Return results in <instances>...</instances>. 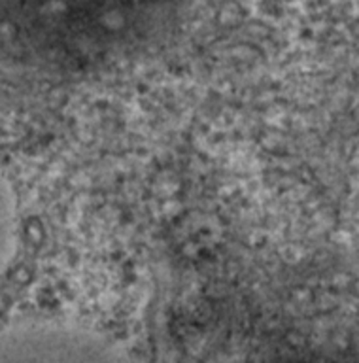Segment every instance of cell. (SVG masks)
<instances>
[{
    "label": "cell",
    "mask_w": 359,
    "mask_h": 363,
    "mask_svg": "<svg viewBox=\"0 0 359 363\" xmlns=\"http://www.w3.org/2000/svg\"><path fill=\"white\" fill-rule=\"evenodd\" d=\"M0 363H63V357L40 348L25 328H12L0 331Z\"/></svg>",
    "instance_id": "obj_1"
},
{
    "label": "cell",
    "mask_w": 359,
    "mask_h": 363,
    "mask_svg": "<svg viewBox=\"0 0 359 363\" xmlns=\"http://www.w3.org/2000/svg\"><path fill=\"white\" fill-rule=\"evenodd\" d=\"M10 240H12V210H10L4 182H0V267H4L8 259V242Z\"/></svg>",
    "instance_id": "obj_2"
}]
</instances>
